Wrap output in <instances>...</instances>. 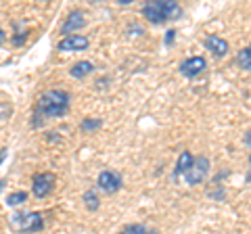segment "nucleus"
I'll use <instances>...</instances> for the list:
<instances>
[{
    "mask_svg": "<svg viewBox=\"0 0 251 234\" xmlns=\"http://www.w3.org/2000/svg\"><path fill=\"white\" fill-rule=\"evenodd\" d=\"M84 25H86V15H84V11L75 9V11H72V13L67 15L65 21H63V25H61V36H63V38L74 36V34L80 32Z\"/></svg>",
    "mask_w": 251,
    "mask_h": 234,
    "instance_id": "8",
    "label": "nucleus"
},
{
    "mask_svg": "<svg viewBox=\"0 0 251 234\" xmlns=\"http://www.w3.org/2000/svg\"><path fill=\"white\" fill-rule=\"evenodd\" d=\"M193 153L191 151H182L180 153V157H178V161H176V167H174V174H172V178L174 180H178L180 176H184L186 171H188V167L193 165Z\"/></svg>",
    "mask_w": 251,
    "mask_h": 234,
    "instance_id": "11",
    "label": "nucleus"
},
{
    "mask_svg": "<svg viewBox=\"0 0 251 234\" xmlns=\"http://www.w3.org/2000/svg\"><path fill=\"white\" fill-rule=\"evenodd\" d=\"M69 105H72V94H69L67 90H61V88L46 90L36 103L31 126L38 128L46 119H59V117H65L69 113Z\"/></svg>",
    "mask_w": 251,
    "mask_h": 234,
    "instance_id": "1",
    "label": "nucleus"
},
{
    "mask_svg": "<svg viewBox=\"0 0 251 234\" xmlns=\"http://www.w3.org/2000/svg\"><path fill=\"white\" fill-rule=\"evenodd\" d=\"M237 63L241 69H245V71H251V44L245 46V48H241L237 52Z\"/></svg>",
    "mask_w": 251,
    "mask_h": 234,
    "instance_id": "15",
    "label": "nucleus"
},
{
    "mask_svg": "<svg viewBox=\"0 0 251 234\" xmlns=\"http://www.w3.org/2000/svg\"><path fill=\"white\" fill-rule=\"evenodd\" d=\"M54 184H57L54 174H50V171H40V174H34V178H31V192H34L38 199H46L54 190Z\"/></svg>",
    "mask_w": 251,
    "mask_h": 234,
    "instance_id": "5",
    "label": "nucleus"
},
{
    "mask_svg": "<svg viewBox=\"0 0 251 234\" xmlns=\"http://www.w3.org/2000/svg\"><path fill=\"white\" fill-rule=\"evenodd\" d=\"M209 169H211V163L205 155H199V157L193 159V165L188 167V171L184 174V180L188 186H197L201 184L205 178L209 176Z\"/></svg>",
    "mask_w": 251,
    "mask_h": 234,
    "instance_id": "4",
    "label": "nucleus"
},
{
    "mask_svg": "<svg viewBox=\"0 0 251 234\" xmlns=\"http://www.w3.org/2000/svg\"><path fill=\"white\" fill-rule=\"evenodd\" d=\"M122 234H149V228L143 224H130L122 230Z\"/></svg>",
    "mask_w": 251,
    "mask_h": 234,
    "instance_id": "17",
    "label": "nucleus"
},
{
    "mask_svg": "<svg viewBox=\"0 0 251 234\" xmlns=\"http://www.w3.org/2000/svg\"><path fill=\"white\" fill-rule=\"evenodd\" d=\"M245 180H247V182H251V155H249V171L245 174Z\"/></svg>",
    "mask_w": 251,
    "mask_h": 234,
    "instance_id": "19",
    "label": "nucleus"
},
{
    "mask_svg": "<svg viewBox=\"0 0 251 234\" xmlns=\"http://www.w3.org/2000/svg\"><path fill=\"white\" fill-rule=\"evenodd\" d=\"M82 201H84V205L88 211H97V209L100 207V199H99V192L94 190V188H88L84 194H82Z\"/></svg>",
    "mask_w": 251,
    "mask_h": 234,
    "instance_id": "13",
    "label": "nucleus"
},
{
    "mask_svg": "<svg viewBox=\"0 0 251 234\" xmlns=\"http://www.w3.org/2000/svg\"><path fill=\"white\" fill-rule=\"evenodd\" d=\"M90 46V40L86 36H80V34H74V36H67L59 40L57 48L61 52H80V50H86Z\"/></svg>",
    "mask_w": 251,
    "mask_h": 234,
    "instance_id": "9",
    "label": "nucleus"
},
{
    "mask_svg": "<svg viewBox=\"0 0 251 234\" xmlns=\"http://www.w3.org/2000/svg\"><path fill=\"white\" fill-rule=\"evenodd\" d=\"M203 44H205V48H207L209 52H214V57H218V59L226 57V54H228V50H230L228 42H226L224 38H220V36H205Z\"/></svg>",
    "mask_w": 251,
    "mask_h": 234,
    "instance_id": "10",
    "label": "nucleus"
},
{
    "mask_svg": "<svg viewBox=\"0 0 251 234\" xmlns=\"http://www.w3.org/2000/svg\"><path fill=\"white\" fill-rule=\"evenodd\" d=\"M176 38V29H170V32L166 34V46H172V42H174Z\"/></svg>",
    "mask_w": 251,
    "mask_h": 234,
    "instance_id": "18",
    "label": "nucleus"
},
{
    "mask_svg": "<svg viewBox=\"0 0 251 234\" xmlns=\"http://www.w3.org/2000/svg\"><path fill=\"white\" fill-rule=\"evenodd\" d=\"M205 69H207V61L197 54V57H188V59H184L182 63H180L178 71L182 73L184 77H188V80H193V77L201 75L203 71H205Z\"/></svg>",
    "mask_w": 251,
    "mask_h": 234,
    "instance_id": "7",
    "label": "nucleus"
},
{
    "mask_svg": "<svg viewBox=\"0 0 251 234\" xmlns=\"http://www.w3.org/2000/svg\"><path fill=\"white\" fill-rule=\"evenodd\" d=\"M4 40H6V34L2 32V27H0V46H2V44H4Z\"/></svg>",
    "mask_w": 251,
    "mask_h": 234,
    "instance_id": "21",
    "label": "nucleus"
},
{
    "mask_svg": "<svg viewBox=\"0 0 251 234\" xmlns=\"http://www.w3.org/2000/svg\"><path fill=\"white\" fill-rule=\"evenodd\" d=\"M92 71H94V65L90 61H77V63L69 69V73H72V77H75V80H84V77L90 75Z\"/></svg>",
    "mask_w": 251,
    "mask_h": 234,
    "instance_id": "12",
    "label": "nucleus"
},
{
    "mask_svg": "<svg viewBox=\"0 0 251 234\" xmlns=\"http://www.w3.org/2000/svg\"><path fill=\"white\" fill-rule=\"evenodd\" d=\"M9 226L19 234L40 232L44 228V215L40 211H15L9 217Z\"/></svg>",
    "mask_w": 251,
    "mask_h": 234,
    "instance_id": "3",
    "label": "nucleus"
},
{
    "mask_svg": "<svg viewBox=\"0 0 251 234\" xmlns=\"http://www.w3.org/2000/svg\"><path fill=\"white\" fill-rule=\"evenodd\" d=\"M100 126H103V121L100 119H97V117H86V119H82V123H80V130L82 132H97V130H100Z\"/></svg>",
    "mask_w": 251,
    "mask_h": 234,
    "instance_id": "16",
    "label": "nucleus"
},
{
    "mask_svg": "<svg viewBox=\"0 0 251 234\" xmlns=\"http://www.w3.org/2000/svg\"><path fill=\"white\" fill-rule=\"evenodd\" d=\"M97 186L107 194H115V192L122 190L124 178H122L120 171H115V169H103L97 178Z\"/></svg>",
    "mask_w": 251,
    "mask_h": 234,
    "instance_id": "6",
    "label": "nucleus"
},
{
    "mask_svg": "<svg viewBox=\"0 0 251 234\" xmlns=\"http://www.w3.org/2000/svg\"><path fill=\"white\" fill-rule=\"evenodd\" d=\"M27 199H29V194L25 190H15L11 194H6V205L9 207H19V205H23V203H27Z\"/></svg>",
    "mask_w": 251,
    "mask_h": 234,
    "instance_id": "14",
    "label": "nucleus"
},
{
    "mask_svg": "<svg viewBox=\"0 0 251 234\" xmlns=\"http://www.w3.org/2000/svg\"><path fill=\"white\" fill-rule=\"evenodd\" d=\"M243 142H245L247 146H251V130L247 132V136H245V140H243Z\"/></svg>",
    "mask_w": 251,
    "mask_h": 234,
    "instance_id": "20",
    "label": "nucleus"
},
{
    "mask_svg": "<svg viewBox=\"0 0 251 234\" xmlns=\"http://www.w3.org/2000/svg\"><path fill=\"white\" fill-rule=\"evenodd\" d=\"M182 15V6L176 0H151L143 6V17L151 23H168Z\"/></svg>",
    "mask_w": 251,
    "mask_h": 234,
    "instance_id": "2",
    "label": "nucleus"
}]
</instances>
